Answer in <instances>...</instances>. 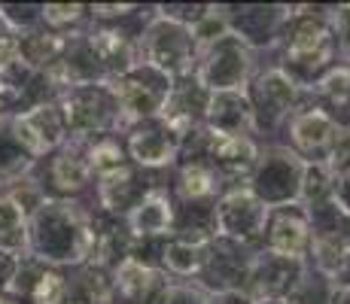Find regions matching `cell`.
I'll list each match as a JSON object with an SVG mask.
<instances>
[{
    "label": "cell",
    "mask_w": 350,
    "mask_h": 304,
    "mask_svg": "<svg viewBox=\"0 0 350 304\" xmlns=\"http://www.w3.org/2000/svg\"><path fill=\"white\" fill-rule=\"evenodd\" d=\"M265 61H274L301 92H311L329 70H335L341 64L338 40H335L332 31V6L326 3L293 6L278 49Z\"/></svg>",
    "instance_id": "obj_1"
},
{
    "label": "cell",
    "mask_w": 350,
    "mask_h": 304,
    "mask_svg": "<svg viewBox=\"0 0 350 304\" xmlns=\"http://www.w3.org/2000/svg\"><path fill=\"white\" fill-rule=\"evenodd\" d=\"M95 204L92 195L83 201H46L31 216L28 255L52 268H77L89 262Z\"/></svg>",
    "instance_id": "obj_2"
},
{
    "label": "cell",
    "mask_w": 350,
    "mask_h": 304,
    "mask_svg": "<svg viewBox=\"0 0 350 304\" xmlns=\"http://www.w3.org/2000/svg\"><path fill=\"white\" fill-rule=\"evenodd\" d=\"M244 94H247V100H250L256 137H259L262 143H278L286 122L293 119V113L299 110L301 100L308 98V92H301L274 61H265V58H262L259 70L253 73V79L247 83Z\"/></svg>",
    "instance_id": "obj_3"
},
{
    "label": "cell",
    "mask_w": 350,
    "mask_h": 304,
    "mask_svg": "<svg viewBox=\"0 0 350 304\" xmlns=\"http://www.w3.org/2000/svg\"><path fill=\"white\" fill-rule=\"evenodd\" d=\"M198 43H195L192 31L183 25L171 22V18L156 16L150 18V25L144 28L140 37V64L156 67L159 73H165L167 79H186L195 77V67H198Z\"/></svg>",
    "instance_id": "obj_4"
},
{
    "label": "cell",
    "mask_w": 350,
    "mask_h": 304,
    "mask_svg": "<svg viewBox=\"0 0 350 304\" xmlns=\"http://www.w3.org/2000/svg\"><path fill=\"white\" fill-rule=\"evenodd\" d=\"M58 107H62L67 134L73 140H95L100 134L122 131L119 104L107 83L73 85L58 94Z\"/></svg>",
    "instance_id": "obj_5"
},
{
    "label": "cell",
    "mask_w": 350,
    "mask_h": 304,
    "mask_svg": "<svg viewBox=\"0 0 350 304\" xmlns=\"http://www.w3.org/2000/svg\"><path fill=\"white\" fill-rule=\"evenodd\" d=\"M31 174L43 189L46 201H83L95 189V174L85 158V143L73 137L46 158L33 161Z\"/></svg>",
    "instance_id": "obj_6"
},
{
    "label": "cell",
    "mask_w": 350,
    "mask_h": 304,
    "mask_svg": "<svg viewBox=\"0 0 350 304\" xmlns=\"http://www.w3.org/2000/svg\"><path fill=\"white\" fill-rule=\"evenodd\" d=\"M262 58L247 43H241L234 33H226L217 43L204 46L195 67V79L211 94L217 92H244L253 73L259 70Z\"/></svg>",
    "instance_id": "obj_7"
},
{
    "label": "cell",
    "mask_w": 350,
    "mask_h": 304,
    "mask_svg": "<svg viewBox=\"0 0 350 304\" xmlns=\"http://www.w3.org/2000/svg\"><path fill=\"white\" fill-rule=\"evenodd\" d=\"M301 177H305V161L299 155L289 152L284 143H262L247 189L271 210V207L299 204Z\"/></svg>",
    "instance_id": "obj_8"
},
{
    "label": "cell",
    "mask_w": 350,
    "mask_h": 304,
    "mask_svg": "<svg viewBox=\"0 0 350 304\" xmlns=\"http://www.w3.org/2000/svg\"><path fill=\"white\" fill-rule=\"evenodd\" d=\"M113 98L119 104V119H122V131L134 122H146L161 116L167 94H171L174 79H167L165 73H159L150 64H134L125 73L107 79Z\"/></svg>",
    "instance_id": "obj_9"
},
{
    "label": "cell",
    "mask_w": 350,
    "mask_h": 304,
    "mask_svg": "<svg viewBox=\"0 0 350 304\" xmlns=\"http://www.w3.org/2000/svg\"><path fill=\"white\" fill-rule=\"evenodd\" d=\"M228 33L247 43L259 58H268L280 43L284 25L293 12L289 3H223Z\"/></svg>",
    "instance_id": "obj_10"
},
{
    "label": "cell",
    "mask_w": 350,
    "mask_h": 304,
    "mask_svg": "<svg viewBox=\"0 0 350 304\" xmlns=\"http://www.w3.org/2000/svg\"><path fill=\"white\" fill-rule=\"evenodd\" d=\"M268 207L247 186L226 189L217 198V234L247 249H262Z\"/></svg>",
    "instance_id": "obj_11"
},
{
    "label": "cell",
    "mask_w": 350,
    "mask_h": 304,
    "mask_svg": "<svg viewBox=\"0 0 350 304\" xmlns=\"http://www.w3.org/2000/svg\"><path fill=\"white\" fill-rule=\"evenodd\" d=\"M341 128L335 125L320 107L311 104V98L301 100V107L293 113V119L286 122L284 134L278 137V143H284L289 152H295L305 165H314V161H326L332 146L338 143Z\"/></svg>",
    "instance_id": "obj_12"
},
{
    "label": "cell",
    "mask_w": 350,
    "mask_h": 304,
    "mask_svg": "<svg viewBox=\"0 0 350 304\" xmlns=\"http://www.w3.org/2000/svg\"><path fill=\"white\" fill-rule=\"evenodd\" d=\"M256 249H247L234 240L213 238L201 249V268H198V283L207 295H223V292H244L247 271H250Z\"/></svg>",
    "instance_id": "obj_13"
},
{
    "label": "cell",
    "mask_w": 350,
    "mask_h": 304,
    "mask_svg": "<svg viewBox=\"0 0 350 304\" xmlns=\"http://www.w3.org/2000/svg\"><path fill=\"white\" fill-rule=\"evenodd\" d=\"M122 137L128 161L146 174H167L180 158V134L159 116L128 125Z\"/></svg>",
    "instance_id": "obj_14"
},
{
    "label": "cell",
    "mask_w": 350,
    "mask_h": 304,
    "mask_svg": "<svg viewBox=\"0 0 350 304\" xmlns=\"http://www.w3.org/2000/svg\"><path fill=\"white\" fill-rule=\"evenodd\" d=\"M165 180H167V174H146L134 165H125V167H119V171L95 180L92 204H95L98 213L125 222V216L140 204V198H144L152 186H159V182H165Z\"/></svg>",
    "instance_id": "obj_15"
},
{
    "label": "cell",
    "mask_w": 350,
    "mask_h": 304,
    "mask_svg": "<svg viewBox=\"0 0 350 304\" xmlns=\"http://www.w3.org/2000/svg\"><path fill=\"white\" fill-rule=\"evenodd\" d=\"M10 125H12V134H16L18 146H22L33 161L46 158L49 152H55L58 146H64L67 140H70L58 100L40 104L28 113H18V116H10Z\"/></svg>",
    "instance_id": "obj_16"
},
{
    "label": "cell",
    "mask_w": 350,
    "mask_h": 304,
    "mask_svg": "<svg viewBox=\"0 0 350 304\" xmlns=\"http://www.w3.org/2000/svg\"><path fill=\"white\" fill-rule=\"evenodd\" d=\"M311 219L301 204H284L271 207L265 222V238H262V249L274 255H284L293 262H308L311 253Z\"/></svg>",
    "instance_id": "obj_17"
},
{
    "label": "cell",
    "mask_w": 350,
    "mask_h": 304,
    "mask_svg": "<svg viewBox=\"0 0 350 304\" xmlns=\"http://www.w3.org/2000/svg\"><path fill=\"white\" fill-rule=\"evenodd\" d=\"M49 100H58V89L46 73L31 70L18 58L0 70V110H3V116H18V113H28L40 104H49Z\"/></svg>",
    "instance_id": "obj_18"
},
{
    "label": "cell",
    "mask_w": 350,
    "mask_h": 304,
    "mask_svg": "<svg viewBox=\"0 0 350 304\" xmlns=\"http://www.w3.org/2000/svg\"><path fill=\"white\" fill-rule=\"evenodd\" d=\"M301 271H305V262H293V259H284V255L256 249L250 271H247L244 295L253 304L256 301H284L293 292Z\"/></svg>",
    "instance_id": "obj_19"
},
{
    "label": "cell",
    "mask_w": 350,
    "mask_h": 304,
    "mask_svg": "<svg viewBox=\"0 0 350 304\" xmlns=\"http://www.w3.org/2000/svg\"><path fill=\"white\" fill-rule=\"evenodd\" d=\"M259 152L262 140L256 137H213V134H207L204 158L213 165L226 189H238L250 182Z\"/></svg>",
    "instance_id": "obj_20"
},
{
    "label": "cell",
    "mask_w": 350,
    "mask_h": 304,
    "mask_svg": "<svg viewBox=\"0 0 350 304\" xmlns=\"http://www.w3.org/2000/svg\"><path fill=\"white\" fill-rule=\"evenodd\" d=\"M207 107H211V92H207L195 77H186V79H177V83L171 85V94H167L159 119H165L167 125L180 134V140H183L186 134L204 128Z\"/></svg>",
    "instance_id": "obj_21"
},
{
    "label": "cell",
    "mask_w": 350,
    "mask_h": 304,
    "mask_svg": "<svg viewBox=\"0 0 350 304\" xmlns=\"http://www.w3.org/2000/svg\"><path fill=\"white\" fill-rule=\"evenodd\" d=\"M171 286V277L159 268H146L125 259L113 271V304H161Z\"/></svg>",
    "instance_id": "obj_22"
},
{
    "label": "cell",
    "mask_w": 350,
    "mask_h": 304,
    "mask_svg": "<svg viewBox=\"0 0 350 304\" xmlns=\"http://www.w3.org/2000/svg\"><path fill=\"white\" fill-rule=\"evenodd\" d=\"M167 192L174 201H217L226 186L204 155H192L177 158V165L167 171Z\"/></svg>",
    "instance_id": "obj_23"
},
{
    "label": "cell",
    "mask_w": 350,
    "mask_h": 304,
    "mask_svg": "<svg viewBox=\"0 0 350 304\" xmlns=\"http://www.w3.org/2000/svg\"><path fill=\"white\" fill-rule=\"evenodd\" d=\"M204 131L213 134V137H256V122H253V110H250L247 94L244 92L211 94Z\"/></svg>",
    "instance_id": "obj_24"
},
{
    "label": "cell",
    "mask_w": 350,
    "mask_h": 304,
    "mask_svg": "<svg viewBox=\"0 0 350 304\" xmlns=\"http://www.w3.org/2000/svg\"><path fill=\"white\" fill-rule=\"evenodd\" d=\"M125 228L131 238H171L174 228V198L167 192V180L152 186L140 198V204L125 216Z\"/></svg>",
    "instance_id": "obj_25"
},
{
    "label": "cell",
    "mask_w": 350,
    "mask_h": 304,
    "mask_svg": "<svg viewBox=\"0 0 350 304\" xmlns=\"http://www.w3.org/2000/svg\"><path fill=\"white\" fill-rule=\"evenodd\" d=\"M128 253H131V234H128L125 222L95 210L89 262L98 268H107V271H116V268L128 259Z\"/></svg>",
    "instance_id": "obj_26"
},
{
    "label": "cell",
    "mask_w": 350,
    "mask_h": 304,
    "mask_svg": "<svg viewBox=\"0 0 350 304\" xmlns=\"http://www.w3.org/2000/svg\"><path fill=\"white\" fill-rule=\"evenodd\" d=\"M171 238L204 247L217 238V201H174Z\"/></svg>",
    "instance_id": "obj_27"
},
{
    "label": "cell",
    "mask_w": 350,
    "mask_h": 304,
    "mask_svg": "<svg viewBox=\"0 0 350 304\" xmlns=\"http://www.w3.org/2000/svg\"><path fill=\"white\" fill-rule=\"evenodd\" d=\"M314 107H320L341 131H350V70L347 64H338L308 92Z\"/></svg>",
    "instance_id": "obj_28"
},
{
    "label": "cell",
    "mask_w": 350,
    "mask_h": 304,
    "mask_svg": "<svg viewBox=\"0 0 350 304\" xmlns=\"http://www.w3.org/2000/svg\"><path fill=\"white\" fill-rule=\"evenodd\" d=\"M64 43H67V37H62V33H52L46 28H33L28 33H18L16 55L25 67H31V70L49 73L52 67L58 64V58H62Z\"/></svg>",
    "instance_id": "obj_29"
},
{
    "label": "cell",
    "mask_w": 350,
    "mask_h": 304,
    "mask_svg": "<svg viewBox=\"0 0 350 304\" xmlns=\"http://www.w3.org/2000/svg\"><path fill=\"white\" fill-rule=\"evenodd\" d=\"M201 249L195 243L177 240V238H165L161 243V255H159V271L167 274L171 280H183V283H195L201 268Z\"/></svg>",
    "instance_id": "obj_30"
},
{
    "label": "cell",
    "mask_w": 350,
    "mask_h": 304,
    "mask_svg": "<svg viewBox=\"0 0 350 304\" xmlns=\"http://www.w3.org/2000/svg\"><path fill=\"white\" fill-rule=\"evenodd\" d=\"M28 225L31 216L0 189V249L10 255L28 253Z\"/></svg>",
    "instance_id": "obj_31"
},
{
    "label": "cell",
    "mask_w": 350,
    "mask_h": 304,
    "mask_svg": "<svg viewBox=\"0 0 350 304\" xmlns=\"http://www.w3.org/2000/svg\"><path fill=\"white\" fill-rule=\"evenodd\" d=\"M83 143H85V158H89V167H92V174H95V180L107 177V174L119 171V167H125V165H131V161H128L122 131L100 134V137L83 140Z\"/></svg>",
    "instance_id": "obj_32"
},
{
    "label": "cell",
    "mask_w": 350,
    "mask_h": 304,
    "mask_svg": "<svg viewBox=\"0 0 350 304\" xmlns=\"http://www.w3.org/2000/svg\"><path fill=\"white\" fill-rule=\"evenodd\" d=\"M92 22L89 3H43V28L62 37L83 33Z\"/></svg>",
    "instance_id": "obj_33"
},
{
    "label": "cell",
    "mask_w": 350,
    "mask_h": 304,
    "mask_svg": "<svg viewBox=\"0 0 350 304\" xmlns=\"http://www.w3.org/2000/svg\"><path fill=\"white\" fill-rule=\"evenodd\" d=\"M33 167V158L28 152L18 146L16 134H12V125H10V116L0 113V182H10L22 174H28Z\"/></svg>",
    "instance_id": "obj_34"
},
{
    "label": "cell",
    "mask_w": 350,
    "mask_h": 304,
    "mask_svg": "<svg viewBox=\"0 0 350 304\" xmlns=\"http://www.w3.org/2000/svg\"><path fill=\"white\" fill-rule=\"evenodd\" d=\"M332 289L335 283L305 262V271L295 280L293 292L284 299V304H332Z\"/></svg>",
    "instance_id": "obj_35"
},
{
    "label": "cell",
    "mask_w": 350,
    "mask_h": 304,
    "mask_svg": "<svg viewBox=\"0 0 350 304\" xmlns=\"http://www.w3.org/2000/svg\"><path fill=\"white\" fill-rule=\"evenodd\" d=\"M335 174L326 167V161H314L305 165V177H301V192H299V204L301 207H314L323 201L335 198Z\"/></svg>",
    "instance_id": "obj_36"
},
{
    "label": "cell",
    "mask_w": 350,
    "mask_h": 304,
    "mask_svg": "<svg viewBox=\"0 0 350 304\" xmlns=\"http://www.w3.org/2000/svg\"><path fill=\"white\" fill-rule=\"evenodd\" d=\"M305 210H308V219H311L314 238H326V234H347L350 238V213L335 198L305 207Z\"/></svg>",
    "instance_id": "obj_37"
},
{
    "label": "cell",
    "mask_w": 350,
    "mask_h": 304,
    "mask_svg": "<svg viewBox=\"0 0 350 304\" xmlns=\"http://www.w3.org/2000/svg\"><path fill=\"white\" fill-rule=\"evenodd\" d=\"M64 292H67V268L46 265L43 274H40V280H37V286H33V292L28 295L25 304H62Z\"/></svg>",
    "instance_id": "obj_38"
},
{
    "label": "cell",
    "mask_w": 350,
    "mask_h": 304,
    "mask_svg": "<svg viewBox=\"0 0 350 304\" xmlns=\"http://www.w3.org/2000/svg\"><path fill=\"white\" fill-rule=\"evenodd\" d=\"M0 18L18 37L33 28H43V3H0Z\"/></svg>",
    "instance_id": "obj_39"
},
{
    "label": "cell",
    "mask_w": 350,
    "mask_h": 304,
    "mask_svg": "<svg viewBox=\"0 0 350 304\" xmlns=\"http://www.w3.org/2000/svg\"><path fill=\"white\" fill-rule=\"evenodd\" d=\"M3 192L10 195L12 201H16L18 207H22L28 216H33L40 210V207L46 204V195H43V189H40V182L33 180V174H22V177H16V180H10L3 186Z\"/></svg>",
    "instance_id": "obj_40"
},
{
    "label": "cell",
    "mask_w": 350,
    "mask_h": 304,
    "mask_svg": "<svg viewBox=\"0 0 350 304\" xmlns=\"http://www.w3.org/2000/svg\"><path fill=\"white\" fill-rule=\"evenodd\" d=\"M226 33H228V22H226L223 3H211L207 16L192 28V37H195V43H198V49H204V46L217 43V40L226 37Z\"/></svg>",
    "instance_id": "obj_41"
},
{
    "label": "cell",
    "mask_w": 350,
    "mask_h": 304,
    "mask_svg": "<svg viewBox=\"0 0 350 304\" xmlns=\"http://www.w3.org/2000/svg\"><path fill=\"white\" fill-rule=\"evenodd\" d=\"M159 16L171 18V22L183 25V28H195V25L201 22V18L207 16V10H211V3H156Z\"/></svg>",
    "instance_id": "obj_42"
},
{
    "label": "cell",
    "mask_w": 350,
    "mask_h": 304,
    "mask_svg": "<svg viewBox=\"0 0 350 304\" xmlns=\"http://www.w3.org/2000/svg\"><path fill=\"white\" fill-rule=\"evenodd\" d=\"M332 31L338 40L341 64L350 61V3H332Z\"/></svg>",
    "instance_id": "obj_43"
},
{
    "label": "cell",
    "mask_w": 350,
    "mask_h": 304,
    "mask_svg": "<svg viewBox=\"0 0 350 304\" xmlns=\"http://www.w3.org/2000/svg\"><path fill=\"white\" fill-rule=\"evenodd\" d=\"M211 295L198 286V283H183V280H171L167 295L161 304H207Z\"/></svg>",
    "instance_id": "obj_44"
},
{
    "label": "cell",
    "mask_w": 350,
    "mask_h": 304,
    "mask_svg": "<svg viewBox=\"0 0 350 304\" xmlns=\"http://www.w3.org/2000/svg\"><path fill=\"white\" fill-rule=\"evenodd\" d=\"M326 167L335 174V180L350 174V131L341 134L338 143L332 146V152H329V158H326Z\"/></svg>",
    "instance_id": "obj_45"
},
{
    "label": "cell",
    "mask_w": 350,
    "mask_h": 304,
    "mask_svg": "<svg viewBox=\"0 0 350 304\" xmlns=\"http://www.w3.org/2000/svg\"><path fill=\"white\" fill-rule=\"evenodd\" d=\"M16 52H18V37L10 31V25L0 18V70H3L6 64H12V61L18 58Z\"/></svg>",
    "instance_id": "obj_46"
},
{
    "label": "cell",
    "mask_w": 350,
    "mask_h": 304,
    "mask_svg": "<svg viewBox=\"0 0 350 304\" xmlns=\"http://www.w3.org/2000/svg\"><path fill=\"white\" fill-rule=\"evenodd\" d=\"M16 265H18V255H10L0 249V292H6L12 283V274H16Z\"/></svg>",
    "instance_id": "obj_47"
},
{
    "label": "cell",
    "mask_w": 350,
    "mask_h": 304,
    "mask_svg": "<svg viewBox=\"0 0 350 304\" xmlns=\"http://www.w3.org/2000/svg\"><path fill=\"white\" fill-rule=\"evenodd\" d=\"M335 201L350 213V174H345V177L335 182Z\"/></svg>",
    "instance_id": "obj_48"
},
{
    "label": "cell",
    "mask_w": 350,
    "mask_h": 304,
    "mask_svg": "<svg viewBox=\"0 0 350 304\" xmlns=\"http://www.w3.org/2000/svg\"><path fill=\"white\" fill-rule=\"evenodd\" d=\"M207 304H253V301L244 292H223V295H211Z\"/></svg>",
    "instance_id": "obj_49"
},
{
    "label": "cell",
    "mask_w": 350,
    "mask_h": 304,
    "mask_svg": "<svg viewBox=\"0 0 350 304\" xmlns=\"http://www.w3.org/2000/svg\"><path fill=\"white\" fill-rule=\"evenodd\" d=\"M332 304H350V283H335Z\"/></svg>",
    "instance_id": "obj_50"
},
{
    "label": "cell",
    "mask_w": 350,
    "mask_h": 304,
    "mask_svg": "<svg viewBox=\"0 0 350 304\" xmlns=\"http://www.w3.org/2000/svg\"><path fill=\"white\" fill-rule=\"evenodd\" d=\"M0 304H18L12 295H6V292H0Z\"/></svg>",
    "instance_id": "obj_51"
},
{
    "label": "cell",
    "mask_w": 350,
    "mask_h": 304,
    "mask_svg": "<svg viewBox=\"0 0 350 304\" xmlns=\"http://www.w3.org/2000/svg\"><path fill=\"white\" fill-rule=\"evenodd\" d=\"M256 304H284V301H256Z\"/></svg>",
    "instance_id": "obj_52"
},
{
    "label": "cell",
    "mask_w": 350,
    "mask_h": 304,
    "mask_svg": "<svg viewBox=\"0 0 350 304\" xmlns=\"http://www.w3.org/2000/svg\"><path fill=\"white\" fill-rule=\"evenodd\" d=\"M345 64H347V70H350V61H345Z\"/></svg>",
    "instance_id": "obj_53"
},
{
    "label": "cell",
    "mask_w": 350,
    "mask_h": 304,
    "mask_svg": "<svg viewBox=\"0 0 350 304\" xmlns=\"http://www.w3.org/2000/svg\"><path fill=\"white\" fill-rule=\"evenodd\" d=\"M0 189H3V182H0Z\"/></svg>",
    "instance_id": "obj_54"
},
{
    "label": "cell",
    "mask_w": 350,
    "mask_h": 304,
    "mask_svg": "<svg viewBox=\"0 0 350 304\" xmlns=\"http://www.w3.org/2000/svg\"><path fill=\"white\" fill-rule=\"evenodd\" d=\"M0 113H3V110H0Z\"/></svg>",
    "instance_id": "obj_55"
}]
</instances>
